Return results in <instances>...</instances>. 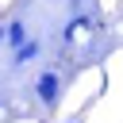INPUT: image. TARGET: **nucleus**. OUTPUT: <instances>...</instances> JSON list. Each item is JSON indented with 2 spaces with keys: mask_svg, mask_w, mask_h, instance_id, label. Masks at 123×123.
Instances as JSON below:
<instances>
[{
  "mask_svg": "<svg viewBox=\"0 0 123 123\" xmlns=\"http://www.w3.org/2000/svg\"><path fill=\"white\" fill-rule=\"evenodd\" d=\"M35 96H38L42 108H58V100H62V77H58V69H42V73H38Z\"/></svg>",
  "mask_w": 123,
  "mask_h": 123,
  "instance_id": "1",
  "label": "nucleus"
},
{
  "mask_svg": "<svg viewBox=\"0 0 123 123\" xmlns=\"http://www.w3.org/2000/svg\"><path fill=\"white\" fill-rule=\"evenodd\" d=\"M35 58H38V38H27L23 46H15V50H12V65H15V69H19V65H27V62H35Z\"/></svg>",
  "mask_w": 123,
  "mask_h": 123,
  "instance_id": "2",
  "label": "nucleus"
},
{
  "mask_svg": "<svg viewBox=\"0 0 123 123\" xmlns=\"http://www.w3.org/2000/svg\"><path fill=\"white\" fill-rule=\"evenodd\" d=\"M4 42H8L12 50H15V46H23V42H27V23H23V19H12V23H8V38H4Z\"/></svg>",
  "mask_w": 123,
  "mask_h": 123,
  "instance_id": "3",
  "label": "nucleus"
},
{
  "mask_svg": "<svg viewBox=\"0 0 123 123\" xmlns=\"http://www.w3.org/2000/svg\"><path fill=\"white\" fill-rule=\"evenodd\" d=\"M4 38H8V27H4V23H0V42H4Z\"/></svg>",
  "mask_w": 123,
  "mask_h": 123,
  "instance_id": "4",
  "label": "nucleus"
},
{
  "mask_svg": "<svg viewBox=\"0 0 123 123\" xmlns=\"http://www.w3.org/2000/svg\"><path fill=\"white\" fill-rule=\"evenodd\" d=\"M0 111H4V96H0Z\"/></svg>",
  "mask_w": 123,
  "mask_h": 123,
  "instance_id": "5",
  "label": "nucleus"
}]
</instances>
